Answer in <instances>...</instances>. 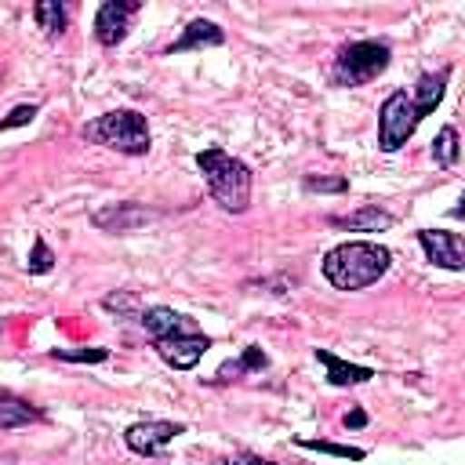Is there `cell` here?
<instances>
[{"instance_id": "cell-1", "label": "cell", "mask_w": 465, "mask_h": 465, "mask_svg": "<svg viewBox=\"0 0 465 465\" xmlns=\"http://www.w3.org/2000/svg\"><path fill=\"white\" fill-rule=\"evenodd\" d=\"M392 265V254L389 247L381 243H371V240H349V243H338L323 254V276L331 287L338 291H363L371 283H378Z\"/></svg>"}, {"instance_id": "cell-2", "label": "cell", "mask_w": 465, "mask_h": 465, "mask_svg": "<svg viewBox=\"0 0 465 465\" xmlns=\"http://www.w3.org/2000/svg\"><path fill=\"white\" fill-rule=\"evenodd\" d=\"M196 167L207 182V193L214 203L229 214H243L251 207V167L240 156H229L225 149L211 145L196 153Z\"/></svg>"}, {"instance_id": "cell-3", "label": "cell", "mask_w": 465, "mask_h": 465, "mask_svg": "<svg viewBox=\"0 0 465 465\" xmlns=\"http://www.w3.org/2000/svg\"><path fill=\"white\" fill-rule=\"evenodd\" d=\"M84 138L105 149H116L124 156H145L149 153V124L138 109H113L84 124Z\"/></svg>"}, {"instance_id": "cell-4", "label": "cell", "mask_w": 465, "mask_h": 465, "mask_svg": "<svg viewBox=\"0 0 465 465\" xmlns=\"http://www.w3.org/2000/svg\"><path fill=\"white\" fill-rule=\"evenodd\" d=\"M389 44L385 40H352L338 51L334 65H331V80L338 87H360V84H371L374 76H381L389 69Z\"/></svg>"}, {"instance_id": "cell-5", "label": "cell", "mask_w": 465, "mask_h": 465, "mask_svg": "<svg viewBox=\"0 0 465 465\" xmlns=\"http://www.w3.org/2000/svg\"><path fill=\"white\" fill-rule=\"evenodd\" d=\"M418 124H421V116H418L411 94L392 91L378 109V145L385 153H396L400 145H407V138L418 131Z\"/></svg>"}, {"instance_id": "cell-6", "label": "cell", "mask_w": 465, "mask_h": 465, "mask_svg": "<svg viewBox=\"0 0 465 465\" xmlns=\"http://www.w3.org/2000/svg\"><path fill=\"white\" fill-rule=\"evenodd\" d=\"M153 349L160 352V360H163L167 367H174V371H193V367L203 360V352L211 349V338L193 327V331H174V334H167V338H156Z\"/></svg>"}, {"instance_id": "cell-7", "label": "cell", "mask_w": 465, "mask_h": 465, "mask_svg": "<svg viewBox=\"0 0 465 465\" xmlns=\"http://www.w3.org/2000/svg\"><path fill=\"white\" fill-rule=\"evenodd\" d=\"M182 432H185L182 421H156V418H149V421H134V425L124 432V443H127V450H134V454H142V458H156V454H163L167 443H171L174 436H182Z\"/></svg>"}, {"instance_id": "cell-8", "label": "cell", "mask_w": 465, "mask_h": 465, "mask_svg": "<svg viewBox=\"0 0 465 465\" xmlns=\"http://www.w3.org/2000/svg\"><path fill=\"white\" fill-rule=\"evenodd\" d=\"M138 11H142L138 0H105L98 7V15H94V40L102 47H116L127 36V25H131V18Z\"/></svg>"}, {"instance_id": "cell-9", "label": "cell", "mask_w": 465, "mask_h": 465, "mask_svg": "<svg viewBox=\"0 0 465 465\" xmlns=\"http://www.w3.org/2000/svg\"><path fill=\"white\" fill-rule=\"evenodd\" d=\"M418 243L425 251V258L440 269H450V272H461L465 269V243L458 232H447V229H418Z\"/></svg>"}, {"instance_id": "cell-10", "label": "cell", "mask_w": 465, "mask_h": 465, "mask_svg": "<svg viewBox=\"0 0 465 465\" xmlns=\"http://www.w3.org/2000/svg\"><path fill=\"white\" fill-rule=\"evenodd\" d=\"M153 218H156V214H153L149 207L134 203V200L109 203V207H102V211L91 214L94 229H102V232H134L138 225H145V222H153Z\"/></svg>"}, {"instance_id": "cell-11", "label": "cell", "mask_w": 465, "mask_h": 465, "mask_svg": "<svg viewBox=\"0 0 465 465\" xmlns=\"http://www.w3.org/2000/svg\"><path fill=\"white\" fill-rule=\"evenodd\" d=\"M218 44H225V33L214 25V22H207V18H193L185 29H182V36L167 47V54H182V51H200V47H218Z\"/></svg>"}, {"instance_id": "cell-12", "label": "cell", "mask_w": 465, "mask_h": 465, "mask_svg": "<svg viewBox=\"0 0 465 465\" xmlns=\"http://www.w3.org/2000/svg\"><path fill=\"white\" fill-rule=\"evenodd\" d=\"M316 360L327 367V381L338 385V389H341V385H363V381L374 378L371 367H363V363H349V360L334 356L331 349H316Z\"/></svg>"}, {"instance_id": "cell-13", "label": "cell", "mask_w": 465, "mask_h": 465, "mask_svg": "<svg viewBox=\"0 0 465 465\" xmlns=\"http://www.w3.org/2000/svg\"><path fill=\"white\" fill-rule=\"evenodd\" d=\"M142 327H145V334L156 341V338H167V334H174V331H193L196 323H193L185 312H174V309H167V305H149V309L142 312Z\"/></svg>"}, {"instance_id": "cell-14", "label": "cell", "mask_w": 465, "mask_h": 465, "mask_svg": "<svg viewBox=\"0 0 465 465\" xmlns=\"http://www.w3.org/2000/svg\"><path fill=\"white\" fill-rule=\"evenodd\" d=\"M447 80H450V69H447V65H443L440 73H421V80H418V87H414V94H411V102H414V109H418L421 120L443 102Z\"/></svg>"}, {"instance_id": "cell-15", "label": "cell", "mask_w": 465, "mask_h": 465, "mask_svg": "<svg viewBox=\"0 0 465 465\" xmlns=\"http://www.w3.org/2000/svg\"><path fill=\"white\" fill-rule=\"evenodd\" d=\"M331 225L349 229V232H378V229H389L392 225V214L381 211L378 203H363L360 211H352L345 218H331Z\"/></svg>"}, {"instance_id": "cell-16", "label": "cell", "mask_w": 465, "mask_h": 465, "mask_svg": "<svg viewBox=\"0 0 465 465\" xmlns=\"http://www.w3.org/2000/svg\"><path fill=\"white\" fill-rule=\"evenodd\" d=\"M40 418H44V414H40L29 400H22V396L0 389V429H22V425L40 421Z\"/></svg>"}, {"instance_id": "cell-17", "label": "cell", "mask_w": 465, "mask_h": 465, "mask_svg": "<svg viewBox=\"0 0 465 465\" xmlns=\"http://www.w3.org/2000/svg\"><path fill=\"white\" fill-rule=\"evenodd\" d=\"M269 367V356L258 349V345H247L236 360H225L222 367H218V381H232V378H240V374H247V371H265Z\"/></svg>"}, {"instance_id": "cell-18", "label": "cell", "mask_w": 465, "mask_h": 465, "mask_svg": "<svg viewBox=\"0 0 465 465\" xmlns=\"http://www.w3.org/2000/svg\"><path fill=\"white\" fill-rule=\"evenodd\" d=\"M33 18H36V25L47 33V36H58L62 29H65V7L58 4V0H40V4H33Z\"/></svg>"}, {"instance_id": "cell-19", "label": "cell", "mask_w": 465, "mask_h": 465, "mask_svg": "<svg viewBox=\"0 0 465 465\" xmlns=\"http://www.w3.org/2000/svg\"><path fill=\"white\" fill-rule=\"evenodd\" d=\"M432 160L440 163V167H454L458 163V131L447 124V127H440V134H436V142H432Z\"/></svg>"}, {"instance_id": "cell-20", "label": "cell", "mask_w": 465, "mask_h": 465, "mask_svg": "<svg viewBox=\"0 0 465 465\" xmlns=\"http://www.w3.org/2000/svg\"><path fill=\"white\" fill-rule=\"evenodd\" d=\"M298 447L305 450H320V454H334V458H349V461H363V447H345V443H327V440H309V436H298L294 440Z\"/></svg>"}, {"instance_id": "cell-21", "label": "cell", "mask_w": 465, "mask_h": 465, "mask_svg": "<svg viewBox=\"0 0 465 465\" xmlns=\"http://www.w3.org/2000/svg\"><path fill=\"white\" fill-rule=\"evenodd\" d=\"M54 360H65V363H105L109 360V349L94 345V349H51Z\"/></svg>"}, {"instance_id": "cell-22", "label": "cell", "mask_w": 465, "mask_h": 465, "mask_svg": "<svg viewBox=\"0 0 465 465\" xmlns=\"http://www.w3.org/2000/svg\"><path fill=\"white\" fill-rule=\"evenodd\" d=\"M302 189L305 193H345L349 189V178H341V174H334V178H327V174H305V182H302Z\"/></svg>"}, {"instance_id": "cell-23", "label": "cell", "mask_w": 465, "mask_h": 465, "mask_svg": "<svg viewBox=\"0 0 465 465\" xmlns=\"http://www.w3.org/2000/svg\"><path fill=\"white\" fill-rule=\"evenodd\" d=\"M51 265H54V254H51V247L44 243V236H36V240H33V251H29L25 269L40 276V272H51Z\"/></svg>"}, {"instance_id": "cell-24", "label": "cell", "mask_w": 465, "mask_h": 465, "mask_svg": "<svg viewBox=\"0 0 465 465\" xmlns=\"http://www.w3.org/2000/svg\"><path fill=\"white\" fill-rule=\"evenodd\" d=\"M33 116H36V105H18V109H11V113L0 120V131H11V127H25Z\"/></svg>"}, {"instance_id": "cell-25", "label": "cell", "mask_w": 465, "mask_h": 465, "mask_svg": "<svg viewBox=\"0 0 465 465\" xmlns=\"http://www.w3.org/2000/svg\"><path fill=\"white\" fill-rule=\"evenodd\" d=\"M225 465H276V461H269V458H262V454H247V450H243V454H232Z\"/></svg>"}, {"instance_id": "cell-26", "label": "cell", "mask_w": 465, "mask_h": 465, "mask_svg": "<svg viewBox=\"0 0 465 465\" xmlns=\"http://www.w3.org/2000/svg\"><path fill=\"white\" fill-rule=\"evenodd\" d=\"M367 425V414L363 411H349L345 414V429H363Z\"/></svg>"}]
</instances>
